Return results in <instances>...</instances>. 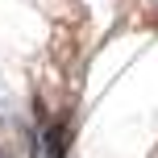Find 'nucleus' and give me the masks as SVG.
I'll list each match as a JSON object with an SVG mask.
<instances>
[]
</instances>
